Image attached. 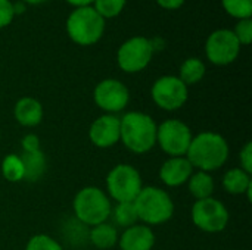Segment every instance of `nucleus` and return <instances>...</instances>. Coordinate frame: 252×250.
<instances>
[{
  "label": "nucleus",
  "instance_id": "obj_23",
  "mask_svg": "<svg viewBox=\"0 0 252 250\" xmlns=\"http://www.w3.org/2000/svg\"><path fill=\"white\" fill-rule=\"evenodd\" d=\"M0 174L9 183H21V181H24V165H22L21 156L16 155V153H9L1 161Z\"/></svg>",
  "mask_w": 252,
  "mask_h": 250
},
{
  "label": "nucleus",
  "instance_id": "obj_26",
  "mask_svg": "<svg viewBox=\"0 0 252 250\" xmlns=\"http://www.w3.org/2000/svg\"><path fill=\"white\" fill-rule=\"evenodd\" d=\"M25 250H63V248L59 242H56L49 234L40 233V234H34L28 240Z\"/></svg>",
  "mask_w": 252,
  "mask_h": 250
},
{
  "label": "nucleus",
  "instance_id": "obj_9",
  "mask_svg": "<svg viewBox=\"0 0 252 250\" xmlns=\"http://www.w3.org/2000/svg\"><path fill=\"white\" fill-rule=\"evenodd\" d=\"M152 102L165 112L182 109L189 99V87L177 75H162L151 87Z\"/></svg>",
  "mask_w": 252,
  "mask_h": 250
},
{
  "label": "nucleus",
  "instance_id": "obj_16",
  "mask_svg": "<svg viewBox=\"0 0 252 250\" xmlns=\"http://www.w3.org/2000/svg\"><path fill=\"white\" fill-rule=\"evenodd\" d=\"M43 116H44L43 105L35 97L24 96L13 106L15 121L25 128H34V127L40 125L43 121Z\"/></svg>",
  "mask_w": 252,
  "mask_h": 250
},
{
  "label": "nucleus",
  "instance_id": "obj_2",
  "mask_svg": "<svg viewBox=\"0 0 252 250\" xmlns=\"http://www.w3.org/2000/svg\"><path fill=\"white\" fill-rule=\"evenodd\" d=\"M158 125L154 118L140 111L120 116V143L134 155H145L157 146Z\"/></svg>",
  "mask_w": 252,
  "mask_h": 250
},
{
  "label": "nucleus",
  "instance_id": "obj_1",
  "mask_svg": "<svg viewBox=\"0 0 252 250\" xmlns=\"http://www.w3.org/2000/svg\"><path fill=\"white\" fill-rule=\"evenodd\" d=\"M229 153V143L221 134L202 131L193 136L186 158L192 164L193 169L211 174L226 165Z\"/></svg>",
  "mask_w": 252,
  "mask_h": 250
},
{
  "label": "nucleus",
  "instance_id": "obj_20",
  "mask_svg": "<svg viewBox=\"0 0 252 250\" xmlns=\"http://www.w3.org/2000/svg\"><path fill=\"white\" fill-rule=\"evenodd\" d=\"M188 184V190L195 200H202L213 197L214 190H216V181L210 172L204 171H196L190 175Z\"/></svg>",
  "mask_w": 252,
  "mask_h": 250
},
{
  "label": "nucleus",
  "instance_id": "obj_15",
  "mask_svg": "<svg viewBox=\"0 0 252 250\" xmlns=\"http://www.w3.org/2000/svg\"><path fill=\"white\" fill-rule=\"evenodd\" d=\"M157 237L152 227L145 224H134L126 230L118 237L120 250H152L155 248Z\"/></svg>",
  "mask_w": 252,
  "mask_h": 250
},
{
  "label": "nucleus",
  "instance_id": "obj_7",
  "mask_svg": "<svg viewBox=\"0 0 252 250\" xmlns=\"http://www.w3.org/2000/svg\"><path fill=\"white\" fill-rule=\"evenodd\" d=\"M155 46L152 40L136 35L126 40L117 50L118 68L126 74H137L146 69L154 57Z\"/></svg>",
  "mask_w": 252,
  "mask_h": 250
},
{
  "label": "nucleus",
  "instance_id": "obj_10",
  "mask_svg": "<svg viewBox=\"0 0 252 250\" xmlns=\"http://www.w3.org/2000/svg\"><path fill=\"white\" fill-rule=\"evenodd\" d=\"M192 139V130L180 119H165L157 130V144L168 158L186 156Z\"/></svg>",
  "mask_w": 252,
  "mask_h": 250
},
{
  "label": "nucleus",
  "instance_id": "obj_5",
  "mask_svg": "<svg viewBox=\"0 0 252 250\" xmlns=\"http://www.w3.org/2000/svg\"><path fill=\"white\" fill-rule=\"evenodd\" d=\"M106 21L94 10L93 6L75 7L66 18V34L77 46L89 47L103 37Z\"/></svg>",
  "mask_w": 252,
  "mask_h": 250
},
{
  "label": "nucleus",
  "instance_id": "obj_4",
  "mask_svg": "<svg viewBox=\"0 0 252 250\" xmlns=\"http://www.w3.org/2000/svg\"><path fill=\"white\" fill-rule=\"evenodd\" d=\"M133 203L139 222L148 227L162 225L174 215V202L171 196L157 186H143Z\"/></svg>",
  "mask_w": 252,
  "mask_h": 250
},
{
  "label": "nucleus",
  "instance_id": "obj_34",
  "mask_svg": "<svg viewBox=\"0 0 252 250\" xmlns=\"http://www.w3.org/2000/svg\"><path fill=\"white\" fill-rule=\"evenodd\" d=\"M19 1H22L28 6V4H41V3H46L47 0H19Z\"/></svg>",
  "mask_w": 252,
  "mask_h": 250
},
{
  "label": "nucleus",
  "instance_id": "obj_12",
  "mask_svg": "<svg viewBox=\"0 0 252 250\" xmlns=\"http://www.w3.org/2000/svg\"><path fill=\"white\" fill-rule=\"evenodd\" d=\"M93 102L103 112L118 115L130 102V91L127 85L117 78H105L99 81L93 90Z\"/></svg>",
  "mask_w": 252,
  "mask_h": 250
},
{
  "label": "nucleus",
  "instance_id": "obj_24",
  "mask_svg": "<svg viewBox=\"0 0 252 250\" xmlns=\"http://www.w3.org/2000/svg\"><path fill=\"white\" fill-rule=\"evenodd\" d=\"M221 6L227 15L238 21L252 16V0H221Z\"/></svg>",
  "mask_w": 252,
  "mask_h": 250
},
{
  "label": "nucleus",
  "instance_id": "obj_19",
  "mask_svg": "<svg viewBox=\"0 0 252 250\" xmlns=\"http://www.w3.org/2000/svg\"><path fill=\"white\" fill-rule=\"evenodd\" d=\"M118 228L112 222H102L99 225L90 227L89 240L99 250H109L118 245Z\"/></svg>",
  "mask_w": 252,
  "mask_h": 250
},
{
  "label": "nucleus",
  "instance_id": "obj_30",
  "mask_svg": "<svg viewBox=\"0 0 252 250\" xmlns=\"http://www.w3.org/2000/svg\"><path fill=\"white\" fill-rule=\"evenodd\" d=\"M22 152H35L40 150V139L35 134H25L21 140Z\"/></svg>",
  "mask_w": 252,
  "mask_h": 250
},
{
  "label": "nucleus",
  "instance_id": "obj_31",
  "mask_svg": "<svg viewBox=\"0 0 252 250\" xmlns=\"http://www.w3.org/2000/svg\"><path fill=\"white\" fill-rule=\"evenodd\" d=\"M155 1L165 10H177L185 4L186 0H155Z\"/></svg>",
  "mask_w": 252,
  "mask_h": 250
},
{
  "label": "nucleus",
  "instance_id": "obj_21",
  "mask_svg": "<svg viewBox=\"0 0 252 250\" xmlns=\"http://www.w3.org/2000/svg\"><path fill=\"white\" fill-rule=\"evenodd\" d=\"M207 72V66L204 63L202 59L199 57H188L179 69V78L189 87V85H195L198 83L202 81V78L205 77Z\"/></svg>",
  "mask_w": 252,
  "mask_h": 250
},
{
  "label": "nucleus",
  "instance_id": "obj_28",
  "mask_svg": "<svg viewBox=\"0 0 252 250\" xmlns=\"http://www.w3.org/2000/svg\"><path fill=\"white\" fill-rule=\"evenodd\" d=\"M15 19L13 3L10 0H0V29L6 28Z\"/></svg>",
  "mask_w": 252,
  "mask_h": 250
},
{
  "label": "nucleus",
  "instance_id": "obj_8",
  "mask_svg": "<svg viewBox=\"0 0 252 250\" xmlns=\"http://www.w3.org/2000/svg\"><path fill=\"white\" fill-rule=\"evenodd\" d=\"M190 217L193 225L208 234L224 231L230 221V214L226 205L214 197L195 200Z\"/></svg>",
  "mask_w": 252,
  "mask_h": 250
},
{
  "label": "nucleus",
  "instance_id": "obj_17",
  "mask_svg": "<svg viewBox=\"0 0 252 250\" xmlns=\"http://www.w3.org/2000/svg\"><path fill=\"white\" fill-rule=\"evenodd\" d=\"M221 186L226 193L233 196H242L247 194V199L251 200L252 192V178L251 174L245 172L242 168H230L226 171L221 180Z\"/></svg>",
  "mask_w": 252,
  "mask_h": 250
},
{
  "label": "nucleus",
  "instance_id": "obj_6",
  "mask_svg": "<svg viewBox=\"0 0 252 250\" xmlns=\"http://www.w3.org/2000/svg\"><path fill=\"white\" fill-rule=\"evenodd\" d=\"M106 194L115 203L134 202L143 189L140 172L130 164L115 165L106 175Z\"/></svg>",
  "mask_w": 252,
  "mask_h": 250
},
{
  "label": "nucleus",
  "instance_id": "obj_29",
  "mask_svg": "<svg viewBox=\"0 0 252 250\" xmlns=\"http://www.w3.org/2000/svg\"><path fill=\"white\" fill-rule=\"evenodd\" d=\"M239 168L252 175V143L247 141L239 152Z\"/></svg>",
  "mask_w": 252,
  "mask_h": 250
},
{
  "label": "nucleus",
  "instance_id": "obj_14",
  "mask_svg": "<svg viewBox=\"0 0 252 250\" xmlns=\"http://www.w3.org/2000/svg\"><path fill=\"white\" fill-rule=\"evenodd\" d=\"M195 172L192 164L186 156H174L168 158L159 168V180L167 187H180L186 184L190 175Z\"/></svg>",
  "mask_w": 252,
  "mask_h": 250
},
{
  "label": "nucleus",
  "instance_id": "obj_3",
  "mask_svg": "<svg viewBox=\"0 0 252 250\" xmlns=\"http://www.w3.org/2000/svg\"><path fill=\"white\" fill-rule=\"evenodd\" d=\"M112 202L105 190L96 186H87L77 192L72 200L75 220L84 227H94L106 222L111 217Z\"/></svg>",
  "mask_w": 252,
  "mask_h": 250
},
{
  "label": "nucleus",
  "instance_id": "obj_27",
  "mask_svg": "<svg viewBox=\"0 0 252 250\" xmlns=\"http://www.w3.org/2000/svg\"><path fill=\"white\" fill-rule=\"evenodd\" d=\"M232 31L241 46H250L252 41V19H239Z\"/></svg>",
  "mask_w": 252,
  "mask_h": 250
},
{
  "label": "nucleus",
  "instance_id": "obj_32",
  "mask_svg": "<svg viewBox=\"0 0 252 250\" xmlns=\"http://www.w3.org/2000/svg\"><path fill=\"white\" fill-rule=\"evenodd\" d=\"M66 3H69L71 6L75 7H86V6H92L94 0H65Z\"/></svg>",
  "mask_w": 252,
  "mask_h": 250
},
{
  "label": "nucleus",
  "instance_id": "obj_22",
  "mask_svg": "<svg viewBox=\"0 0 252 250\" xmlns=\"http://www.w3.org/2000/svg\"><path fill=\"white\" fill-rule=\"evenodd\" d=\"M112 218V224L118 228H128L134 224H139V218L136 214V208L133 202H124V203H117L115 206H112L111 211V217Z\"/></svg>",
  "mask_w": 252,
  "mask_h": 250
},
{
  "label": "nucleus",
  "instance_id": "obj_13",
  "mask_svg": "<svg viewBox=\"0 0 252 250\" xmlns=\"http://www.w3.org/2000/svg\"><path fill=\"white\" fill-rule=\"evenodd\" d=\"M89 139L93 146L99 149H109L120 143V116L103 113L97 116L90 128Z\"/></svg>",
  "mask_w": 252,
  "mask_h": 250
},
{
  "label": "nucleus",
  "instance_id": "obj_18",
  "mask_svg": "<svg viewBox=\"0 0 252 250\" xmlns=\"http://www.w3.org/2000/svg\"><path fill=\"white\" fill-rule=\"evenodd\" d=\"M21 161L24 165V181L37 183L40 181L47 169V159L43 150L35 152H21Z\"/></svg>",
  "mask_w": 252,
  "mask_h": 250
},
{
  "label": "nucleus",
  "instance_id": "obj_33",
  "mask_svg": "<svg viewBox=\"0 0 252 250\" xmlns=\"http://www.w3.org/2000/svg\"><path fill=\"white\" fill-rule=\"evenodd\" d=\"M27 4L25 3H22V1H16V3H13V12H15V16H18V15H21V13H24L25 10H27V7H25Z\"/></svg>",
  "mask_w": 252,
  "mask_h": 250
},
{
  "label": "nucleus",
  "instance_id": "obj_25",
  "mask_svg": "<svg viewBox=\"0 0 252 250\" xmlns=\"http://www.w3.org/2000/svg\"><path fill=\"white\" fill-rule=\"evenodd\" d=\"M126 3L127 0H94L92 6L106 21L118 16L124 10Z\"/></svg>",
  "mask_w": 252,
  "mask_h": 250
},
{
  "label": "nucleus",
  "instance_id": "obj_11",
  "mask_svg": "<svg viewBox=\"0 0 252 250\" xmlns=\"http://www.w3.org/2000/svg\"><path fill=\"white\" fill-rule=\"evenodd\" d=\"M241 47L232 29L219 28L213 31L205 41V56L213 65L227 66L238 59Z\"/></svg>",
  "mask_w": 252,
  "mask_h": 250
}]
</instances>
